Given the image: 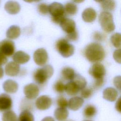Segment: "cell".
Masks as SVG:
<instances>
[{"label":"cell","mask_w":121,"mask_h":121,"mask_svg":"<svg viewBox=\"0 0 121 121\" xmlns=\"http://www.w3.org/2000/svg\"><path fill=\"white\" fill-rule=\"evenodd\" d=\"M84 54L89 61L95 63L103 60L105 56L103 47L97 43H92L86 46Z\"/></svg>","instance_id":"obj_1"},{"label":"cell","mask_w":121,"mask_h":121,"mask_svg":"<svg viewBox=\"0 0 121 121\" xmlns=\"http://www.w3.org/2000/svg\"><path fill=\"white\" fill-rule=\"evenodd\" d=\"M53 67L51 65H45L35 71L33 75L34 79L38 84H43L52 77L53 74Z\"/></svg>","instance_id":"obj_2"},{"label":"cell","mask_w":121,"mask_h":121,"mask_svg":"<svg viewBox=\"0 0 121 121\" xmlns=\"http://www.w3.org/2000/svg\"><path fill=\"white\" fill-rule=\"evenodd\" d=\"M49 12L51 15L52 20L55 24H59L65 17L63 5L59 2H54L49 6Z\"/></svg>","instance_id":"obj_3"},{"label":"cell","mask_w":121,"mask_h":121,"mask_svg":"<svg viewBox=\"0 0 121 121\" xmlns=\"http://www.w3.org/2000/svg\"><path fill=\"white\" fill-rule=\"evenodd\" d=\"M99 21L102 28L106 32L110 33L115 29L112 15L109 12L103 11L100 13Z\"/></svg>","instance_id":"obj_4"},{"label":"cell","mask_w":121,"mask_h":121,"mask_svg":"<svg viewBox=\"0 0 121 121\" xmlns=\"http://www.w3.org/2000/svg\"><path fill=\"white\" fill-rule=\"evenodd\" d=\"M56 48L59 53L64 58L72 56L74 52V47L65 39L59 40L56 43Z\"/></svg>","instance_id":"obj_5"},{"label":"cell","mask_w":121,"mask_h":121,"mask_svg":"<svg viewBox=\"0 0 121 121\" xmlns=\"http://www.w3.org/2000/svg\"><path fill=\"white\" fill-rule=\"evenodd\" d=\"M15 50L14 43L9 39H4L0 42V52L5 56H12Z\"/></svg>","instance_id":"obj_6"},{"label":"cell","mask_w":121,"mask_h":121,"mask_svg":"<svg viewBox=\"0 0 121 121\" xmlns=\"http://www.w3.org/2000/svg\"><path fill=\"white\" fill-rule=\"evenodd\" d=\"M106 70L104 66L99 62L94 63L89 70V74L95 80L104 78Z\"/></svg>","instance_id":"obj_7"},{"label":"cell","mask_w":121,"mask_h":121,"mask_svg":"<svg viewBox=\"0 0 121 121\" xmlns=\"http://www.w3.org/2000/svg\"><path fill=\"white\" fill-rule=\"evenodd\" d=\"M33 59L37 65L41 66L44 65L48 59L47 51L43 48L37 49L34 53Z\"/></svg>","instance_id":"obj_8"},{"label":"cell","mask_w":121,"mask_h":121,"mask_svg":"<svg viewBox=\"0 0 121 121\" xmlns=\"http://www.w3.org/2000/svg\"><path fill=\"white\" fill-rule=\"evenodd\" d=\"M24 93L27 98L31 100L34 99L38 96L39 94V89L36 84L30 83L25 86Z\"/></svg>","instance_id":"obj_9"},{"label":"cell","mask_w":121,"mask_h":121,"mask_svg":"<svg viewBox=\"0 0 121 121\" xmlns=\"http://www.w3.org/2000/svg\"><path fill=\"white\" fill-rule=\"evenodd\" d=\"M52 99L48 95H41L35 101L36 107L40 110H45L50 108L52 104Z\"/></svg>","instance_id":"obj_10"},{"label":"cell","mask_w":121,"mask_h":121,"mask_svg":"<svg viewBox=\"0 0 121 121\" xmlns=\"http://www.w3.org/2000/svg\"><path fill=\"white\" fill-rule=\"evenodd\" d=\"M12 106V100L10 96L6 94L0 95V112H5L10 110Z\"/></svg>","instance_id":"obj_11"},{"label":"cell","mask_w":121,"mask_h":121,"mask_svg":"<svg viewBox=\"0 0 121 121\" xmlns=\"http://www.w3.org/2000/svg\"><path fill=\"white\" fill-rule=\"evenodd\" d=\"M60 25L62 30L67 33V34L76 31L75 22L72 19L65 17L60 22Z\"/></svg>","instance_id":"obj_12"},{"label":"cell","mask_w":121,"mask_h":121,"mask_svg":"<svg viewBox=\"0 0 121 121\" xmlns=\"http://www.w3.org/2000/svg\"><path fill=\"white\" fill-rule=\"evenodd\" d=\"M20 66L19 64L14 61H10L8 63L5 68V71L8 76L14 77L19 72Z\"/></svg>","instance_id":"obj_13"},{"label":"cell","mask_w":121,"mask_h":121,"mask_svg":"<svg viewBox=\"0 0 121 121\" xmlns=\"http://www.w3.org/2000/svg\"><path fill=\"white\" fill-rule=\"evenodd\" d=\"M118 93L116 89L112 87H108L104 89L103 93L104 99L109 101H115L118 97Z\"/></svg>","instance_id":"obj_14"},{"label":"cell","mask_w":121,"mask_h":121,"mask_svg":"<svg viewBox=\"0 0 121 121\" xmlns=\"http://www.w3.org/2000/svg\"><path fill=\"white\" fill-rule=\"evenodd\" d=\"M97 16L95 10L92 8L86 9L82 13L83 20L87 23L93 22L96 18Z\"/></svg>","instance_id":"obj_15"},{"label":"cell","mask_w":121,"mask_h":121,"mask_svg":"<svg viewBox=\"0 0 121 121\" xmlns=\"http://www.w3.org/2000/svg\"><path fill=\"white\" fill-rule=\"evenodd\" d=\"M15 62L17 64H24L30 60V56L22 51H18L15 52L12 57Z\"/></svg>","instance_id":"obj_16"},{"label":"cell","mask_w":121,"mask_h":121,"mask_svg":"<svg viewBox=\"0 0 121 121\" xmlns=\"http://www.w3.org/2000/svg\"><path fill=\"white\" fill-rule=\"evenodd\" d=\"M84 101L81 97L75 96L71 98L68 102L69 108L72 111H77L80 109L83 105Z\"/></svg>","instance_id":"obj_17"},{"label":"cell","mask_w":121,"mask_h":121,"mask_svg":"<svg viewBox=\"0 0 121 121\" xmlns=\"http://www.w3.org/2000/svg\"><path fill=\"white\" fill-rule=\"evenodd\" d=\"M4 9L8 13L14 15L16 14L19 12L20 10V6L17 1H8L5 3Z\"/></svg>","instance_id":"obj_18"},{"label":"cell","mask_w":121,"mask_h":121,"mask_svg":"<svg viewBox=\"0 0 121 121\" xmlns=\"http://www.w3.org/2000/svg\"><path fill=\"white\" fill-rule=\"evenodd\" d=\"M18 84L17 82L11 79L6 80L3 84V88L5 92L8 93H15L18 89Z\"/></svg>","instance_id":"obj_19"},{"label":"cell","mask_w":121,"mask_h":121,"mask_svg":"<svg viewBox=\"0 0 121 121\" xmlns=\"http://www.w3.org/2000/svg\"><path fill=\"white\" fill-rule=\"evenodd\" d=\"M69 111L66 108L59 107L55 109L54 115L58 121H65L69 116Z\"/></svg>","instance_id":"obj_20"},{"label":"cell","mask_w":121,"mask_h":121,"mask_svg":"<svg viewBox=\"0 0 121 121\" xmlns=\"http://www.w3.org/2000/svg\"><path fill=\"white\" fill-rule=\"evenodd\" d=\"M20 33V27L17 26L13 25L8 29L6 32V36L10 39H15L19 36Z\"/></svg>","instance_id":"obj_21"},{"label":"cell","mask_w":121,"mask_h":121,"mask_svg":"<svg viewBox=\"0 0 121 121\" xmlns=\"http://www.w3.org/2000/svg\"><path fill=\"white\" fill-rule=\"evenodd\" d=\"M65 91L67 95L70 96L77 95L79 91V89L72 81L65 85Z\"/></svg>","instance_id":"obj_22"},{"label":"cell","mask_w":121,"mask_h":121,"mask_svg":"<svg viewBox=\"0 0 121 121\" xmlns=\"http://www.w3.org/2000/svg\"><path fill=\"white\" fill-rule=\"evenodd\" d=\"M97 112L96 107L92 104L86 105L83 110V115L87 119L92 118L94 117Z\"/></svg>","instance_id":"obj_23"},{"label":"cell","mask_w":121,"mask_h":121,"mask_svg":"<svg viewBox=\"0 0 121 121\" xmlns=\"http://www.w3.org/2000/svg\"><path fill=\"white\" fill-rule=\"evenodd\" d=\"M71 80L78 87L79 90L83 89L86 86V81L85 78L79 74H75Z\"/></svg>","instance_id":"obj_24"},{"label":"cell","mask_w":121,"mask_h":121,"mask_svg":"<svg viewBox=\"0 0 121 121\" xmlns=\"http://www.w3.org/2000/svg\"><path fill=\"white\" fill-rule=\"evenodd\" d=\"M34 120L33 114L28 110H23L17 118V121H34Z\"/></svg>","instance_id":"obj_25"},{"label":"cell","mask_w":121,"mask_h":121,"mask_svg":"<svg viewBox=\"0 0 121 121\" xmlns=\"http://www.w3.org/2000/svg\"><path fill=\"white\" fill-rule=\"evenodd\" d=\"M98 2L100 3V6L101 8L105 10V11L108 12L114 10L115 8L116 4L114 0H102L98 1Z\"/></svg>","instance_id":"obj_26"},{"label":"cell","mask_w":121,"mask_h":121,"mask_svg":"<svg viewBox=\"0 0 121 121\" xmlns=\"http://www.w3.org/2000/svg\"><path fill=\"white\" fill-rule=\"evenodd\" d=\"M65 13L70 16L75 15L78 11L77 6L72 2H69L66 4L64 7Z\"/></svg>","instance_id":"obj_27"},{"label":"cell","mask_w":121,"mask_h":121,"mask_svg":"<svg viewBox=\"0 0 121 121\" xmlns=\"http://www.w3.org/2000/svg\"><path fill=\"white\" fill-rule=\"evenodd\" d=\"M62 77L65 80H72L75 74L74 70L70 67H65L63 68L61 72Z\"/></svg>","instance_id":"obj_28"},{"label":"cell","mask_w":121,"mask_h":121,"mask_svg":"<svg viewBox=\"0 0 121 121\" xmlns=\"http://www.w3.org/2000/svg\"><path fill=\"white\" fill-rule=\"evenodd\" d=\"M17 118L16 113L12 110L4 112L2 115V121H17Z\"/></svg>","instance_id":"obj_29"},{"label":"cell","mask_w":121,"mask_h":121,"mask_svg":"<svg viewBox=\"0 0 121 121\" xmlns=\"http://www.w3.org/2000/svg\"><path fill=\"white\" fill-rule=\"evenodd\" d=\"M111 41L115 48L119 49L121 47V34L115 33L113 34L111 37Z\"/></svg>","instance_id":"obj_30"},{"label":"cell","mask_w":121,"mask_h":121,"mask_svg":"<svg viewBox=\"0 0 121 121\" xmlns=\"http://www.w3.org/2000/svg\"><path fill=\"white\" fill-rule=\"evenodd\" d=\"M93 89L89 87H85L81 89V95L82 98L86 99L89 98L93 94Z\"/></svg>","instance_id":"obj_31"},{"label":"cell","mask_w":121,"mask_h":121,"mask_svg":"<svg viewBox=\"0 0 121 121\" xmlns=\"http://www.w3.org/2000/svg\"><path fill=\"white\" fill-rule=\"evenodd\" d=\"M57 105L60 108H66L68 105V101L63 96L59 97L56 101Z\"/></svg>","instance_id":"obj_32"},{"label":"cell","mask_w":121,"mask_h":121,"mask_svg":"<svg viewBox=\"0 0 121 121\" xmlns=\"http://www.w3.org/2000/svg\"><path fill=\"white\" fill-rule=\"evenodd\" d=\"M54 90L60 93H62L65 91V85L60 80L57 81L54 85Z\"/></svg>","instance_id":"obj_33"},{"label":"cell","mask_w":121,"mask_h":121,"mask_svg":"<svg viewBox=\"0 0 121 121\" xmlns=\"http://www.w3.org/2000/svg\"><path fill=\"white\" fill-rule=\"evenodd\" d=\"M39 12L43 15H46L49 12V6L45 3H41L38 5Z\"/></svg>","instance_id":"obj_34"},{"label":"cell","mask_w":121,"mask_h":121,"mask_svg":"<svg viewBox=\"0 0 121 121\" xmlns=\"http://www.w3.org/2000/svg\"><path fill=\"white\" fill-rule=\"evenodd\" d=\"M113 58L114 60L119 64H121V49H118L114 51L113 53Z\"/></svg>","instance_id":"obj_35"},{"label":"cell","mask_w":121,"mask_h":121,"mask_svg":"<svg viewBox=\"0 0 121 121\" xmlns=\"http://www.w3.org/2000/svg\"><path fill=\"white\" fill-rule=\"evenodd\" d=\"M66 37H67V39H66L67 40H68L69 41H76L78 38V32H77V31H75L73 33H71L69 34H67Z\"/></svg>","instance_id":"obj_36"},{"label":"cell","mask_w":121,"mask_h":121,"mask_svg":"<svg viewBox=\"0 0 121 121\" xmlns=\"http://www.w3.org/2000/svg\"><path fill=\"white\" fill-rule=\"evenodd\" d=\"M113 84L115 87L119 90H121V76H116L113 79Z\"/></svg>","instance_id":"obj_37"},{"label":"cell","mask_w":121,"mask_h":121,"mask_svg":"<svg viewBox=\"0 0 121 121\" xmlns=\"http://www.w3.org/2000/svg\"><path fill=\"white\" fill-rule=\"evenodd\" d=\"M104 84V78H101L96 79L95 82L94 84V86L95 88H98L100 87Z\"/></svg>","instance_id":"obj_38"},{"label":"cell","mask_w":121,"mask_h":121,"mask_svg":"<svg viewBox=\"0 0 121 121\" xmlns=\"http://www.w3.org/2000/svg\"><path fill=\"white\" fill-rule=\"evenodd\" d=\"M8 61V59L4 54L0 52V66L5 64Z\"/></svg>","instance_id":"obj_39"},{"label":"cell","mask_w":121,"mask_h":121,"mask_svg":"<svg viewBox=\"0 0 121 121\" xmlns=\"http://www.w3.org/2000/svg\"><path fill=\"white\" fill-rule=\"evenodd\" d=\"M94 38L97 41H101L103 38V36L100 33L96 32L94 34Z\"/></svg>","instance_id":"obj_40"},{"label":"cell","mask_w":121,"mask_h":121,"mask_svg":"<svg viewBox=\"0 0 121 121\" xmlns=\"http://www.w3.org/2000/svg\"><path fill=\"white\" fill-rule=\"evenodd\" d=\"M115 109L120 113L121 112V97H119L115 104Z\"/></svg>","instance_id":"obj_41"},{"label":"cell","mask_w":121,"mask_h":121,"mask_svg":"<svg viewBox=\"0 0 121 121\" xmlns=\"http://www.w3.org/2000/svg\"><path fill=\"white\" fill-rule=\"evenodd\" d=\"M41 121H55L54 118L51 116H46L43 118Z\"/></svg>","instance_id":"obj_42"},{"label":"cell","mask_w":121,"mask_h":121,"mask_svg":"<svg viewBox=\"0 0 121 121\" xmlns=\"http://www.w3.org/2000/svg\"><path fill=\"white\" fill-rule=\"evenodd\" d=\"M3 74H4L3 69L2 68L1 66H0V79L3 77Z\"/></svg>","instance_id":"obj_43"},{"label":"cell","mask_w":121,"mask_h":121,"mask_svg":"<svg viewBox=\"0 0 121 121\" xmlns=\"http://www.w3.org/2000/svg\"><path fill=\"white\" fill-rule=\"evenodd\" d=\"M73 121V120H70V119H69V120H66V121Z\"/></svg>","instance_id":"obj_44"},{"label":"cell","mask_w":121,"mask_h":121,"mask_svg":"<svg viewBox=\"0 0 121 121\" xmlns=\"http://www.w3.org/2000/svg\"><path fill=\"white\" fill-rule=\"evenodd\" d=\"M83 121H91V120H84Z\"/></svg>","instance_id":"obj_45"}]
</instances>
